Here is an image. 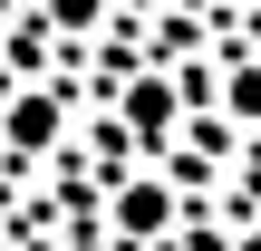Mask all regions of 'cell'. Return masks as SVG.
Returning <instances> with one entry per match:
<instances>
[{
	"mask_svg": "<svg viewBox=\"0 0 261 251\" xmlns=\"http://www.w3.org/2000/svg\"><path fill=\"white\" fill-rule=\"evenodd\" d=\"M48 126H58V116H48L39 97H19V106H10V135H19V145H48Z\"/></svg>",
	"mask_w": 261,
	"mask_h": 251,
	"instance_id": "obj_1",
	"label": "cell"
},
{
	"mask_svg": "<svg viewBox=\"0 0 261 251\" xmlns=\"http://www.w3.org/2000/svg\"><path fill=\"white\" fill-rule=\"evenodd\" d=\"M232 106H242V116H261V68H242V77H232Z\"/></svg>",
	"mask_w": 261,
	"mask_h": 251,
	"instance_id": "obj_3",
	"label": "cell"
},
{
	"mask_svg": "<svg viewBox=\"0 0 261 251\" xmlns=\"http://www.w3.org/2000/svg\"><path fill=\"white\" fill-rule=\"evenodd\" d=\"M116 213H126V222H136V232H155V222H165V193H155V184H136V193H126V203H116Z\"/></svg>",
	"mask_w": 261,
	"mask_h": 251,
	"instance_id": "obj_2",
	"label": "cell"
},
{
	"mask_svg": "<svg viewBox=\"0 0 261 251\" xmlns=\"http://www.w3.org/2000/svg\"><path fill=\"white\" fill-rule=\"evenodd\" d=\"M77 251H107V242H77Z\"/></svg>",
	"mask_w": 261,
	"mask_h": 251,
	"instance_id": "obj_4",
	"label": "cell"
}]
</instances>
